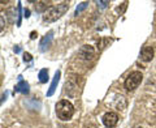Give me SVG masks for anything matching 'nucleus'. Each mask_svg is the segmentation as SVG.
Wrapping results in <instances>:
<instances>
[{"mask_svg":"<svg viewBox=\"0 0 156 128\" xmlns=\"http://www.w3.org/2000/svg\"><path fill=\"white\" fill-rule=\"evenodd\" d=\"M69 9V3L68 2H62L57 6H53V7H50L44 12V16H43V21L46 22H53L56 20L60 18L62 14H65V12Z\"/></svg>","mask_w":156,"mask_h":128,"instance_id":"f257e3e1","label":"nucleus"},{"mask_svg":"<svg viewBox=\"0 0 156 128\" xmlns=\"http://www.w3.org/2000/svg\"><path fill=\"white\" fill-rule=\"evenodd\" d=\"M73 114H74V106L72 105V102L68 100H61L56 103V115L60 120H70Z\"/></svg>","mask_w":156,"mask_h":128,"instance_id":"f03ea898","label":"nucleus"},{"mask_svg":"<svg viewBox=\"0 0 156 128\" xmlns=\"http://www.w3.org/2000/svg\"><path fill=\"white\" fill-rule=\"evenodd\" d=\"M142 78H143L142 72H139V71L131 72L130 75L126 77V80L124 82L126 90H135L136 88L140 85V82H142Z\"/></svg>","mask_w":156,"mask_h":128,"instance_id":"7ed1b4c3","label":"nucleus"},{"mask_svg":"<svg viewBox=\"0 0 156 128\" xmlns=\"http://www.w3.org/2000/svg\"><path fill=\"white\" fill-rule=\"evenodd\" d=\"M78 55H80L83 60H92L95 56V50L92 46H89V45H85L81 47V50L78 51Z\"/></svg>","mask_w":156,"mask_h":128,"instance_id":"20e7f679","label":"nucleus"},{"mask_svg":"<svg viewBox=\"0 0 156 128\" xmlns=\"http://www.w3.org/2000/svg\"><path fill=\"white\" fill-rule=\"evenodd\" d=\"M117 122H119V115H117V112H113V111H109L107 112V114H104L103 116V123L105 127H115L117 124Z\"/></svg>","mask_w":156,"mask_h":128,"instance_id":"39448f33","label":"nucleus"},{"mask_svg":"<svg viewBox=\"0 0 156 128\" xmlns=\"http://www.w3.org/2000/svg\"><path fill=\"white\" fill-rule=\"evenodd\" d=\"M139 58L142 59L143 62H151V60H152V58H154V48L151 46L142 47L140 54H139Z\"/></svg>","mask_w":156,"mask_h":128,"instance_id":"423d86ee","label":"nucleus"},{"mask_svg":"<svg viewBox=\"0 0 156 128\" xmlns=\"http://www.w3.org/2000/svg\"><path fill=\"white\" fill-rule=\"evenodd\" d=\"M60 71H57L56 73H55V77H53V81H52V84H51V86H50V90L47 92V96L48 97H51L53 93H55V90H56V86H57V82H58V80H60Z\"/></svg>","mask_w":156,"mask_h":128,"instance_id":"0eeeda50","label":"nucleus"},{"mask_svg":"<svg viewBox=\"0 0 156 128\" xmlns=\"http://www.w3.org/2000/svg\"><path fill=\"white\" fill-rule=\"evenodd\" d=\"M52 38H53V33L50 32L44 38L42 39V41H41V51H44L46 48H48V46H50V43L52 41Z\"/></svg>","mask_w":156,"mask_h":128,"instance_id":"6e6552de","label":"nucleus"},{"mask_svg":"<svg viewBox=\"0 0 156 128\" xmlns=\"http://www.w3.org/2000/svg\"><path fill=\"white\" fill-rule=\"evenodd\" d=\"M16 92H21V93H29V84L26 82V81H23V80H21L18 84H17V86H16V89H14Z\"/></svg>","mask_w":156,"mask_h":128,"instance_id":"1a4fd4ad","label":"nucleus"},{"mask_svg":"<svg viewBox=\"0 0 156 128\" xmlns=\"http://www.w3.org/2000/svg\"><path fill=\"white\" fill-rule=\"evenodd\" d=\"M39 81H41L42 84L48 81V71L47 70H42L41 72H39Z\"/></svg>","mask_w":156,"mask_h":128,"instance_id":"9d476101","label":"nucleus"},{"mask_svg":"<svg viewBox=\"0 0 156 128\" xmlns=\"http://www.w3.org/2000/svg\"><path fill=\"white\" fill-rule=\"evenodd\" d=\"M87 7H89V2H83V3H81L80 6L77 7V9H76V14H80L83 9H86Z\"/></svg>","mask_w":156,"mask_h":128,"instance_id":"9b49d317","label":"nucleus"},{"mask_svg":"<svg viewBox=\"0 0 156 128\" xmlns=\"http://www.w3.org/2000/svg\"><path fill=\"white\" fill-rule=\"evenodd\" d=\"M4 26H5V20H4L2 16H0V32L4 29Z\"/></svg>","mask_w":156,"mask_h":128,"instance_id":"f8f14e48","label":"nucleus"},{"mask_svg":"<svg viewBox=\"0 0 156 128\" xmlns=\"http://www.w3.org/2000/svg\"><path fill=\"white\" fill-rule=\"evenodd\" d=\"M23 60H25V62H30L31 60V55H30V54H29V52L23 54Z\"/></svg>","mask_w":156,"mask_h":128,"instance_id":"ddd939ff","label":"nucleus"},{"mask_svg":"<svg viewBox=\"0 0 156 128\" xmlns=\"http://www.w3.org/2000/svg\"><path fill=\"white\" fill-rule=\"evenodd\" d=\"M99 4H100L101 8H104V7H107V4H109V2H100Z\"/></svg>","mask_w":156,"mask_h":128,"instance_id":"4468645a","label":"nucleus"},{"mask_svg":"<svg viewBox=\"0 0 156 128\" xmlns=\"http://www.w3.org/2000/svg\"><path fill=\"white\" fill-rule=\"evenodd\" d=\"M25 16L29 17V16H30V12H29V11H25Z\"/></svg>","mask_w":156,"mask_h":128,"instance_id":"2eb2a0df","label":"nucleus"},{"mask_svg":"<svg viewBox=\"0 0 156 128\" xmlns=\"http://www.w3.org/2000/svg\"><path fill=\"white\" fill-rule=\"evenodd\" d=\"M155 29H156V26H155Z\"/></svg>","mask_w":156,"mask_h":128,"instance_id":"dca6fc26","label":"nucleus"}]
</instances>
